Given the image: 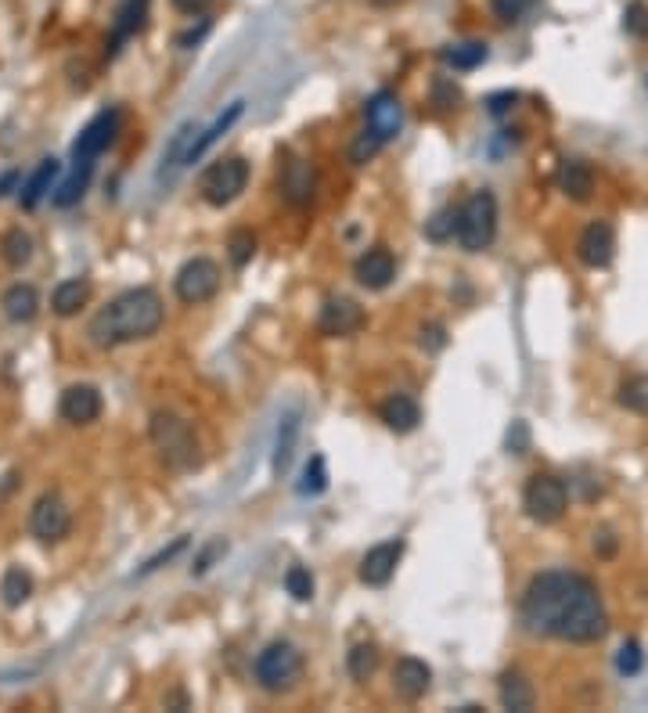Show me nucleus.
I'll use <instances>...</instances> for the list:
<instances>
[{
    "label": "nucleus",
    "mask_w": 648,
    "mask_h": 713,
    "mask_svg": "<svg viewBox=\"0 0 648 713\" xmlns=\"http://www.w3.org/2000/svg\"><path fill=\"white\" fill-rule=\"evenodd\" d=\"M519 613L533 634L573 641V645H591L609 631V616H605L598 587L580 573H566V569H548V573L533 577L522 595Z\"/></svg>",
    "instance_id": "obj_1"
},
{
    "label": "nucleus",
    "mask_w": 648,
    "mask_h": 713,
    "mask_svg": "<svg viewBox=\"0 0 648 713\" xmlns=\"http://www.w3.org/2000/svg\"><path fill=\"white\" fill-rule=\"evenodd\" d=\"M166 307L155 289H130L116 296L90 321V339L98 346H119V343H137L148 339L162 328Z\"/></svg>",
    "instance_id": "obj_2"
},
{
    "label": "nucleus",
    "mask_w": 648,
    "mask_h": 713,
    "mask_svg": "<svg viewBox=\"0 0 648 713\" xmlns=\"http://www.w3.org/2000/svg\"><path fill=\"white\" fill-rule=\"evenodd\" d=\"M148 436H152L155 451L170 469L191 472L202 465V447H198V436L188 418L173 415V411H155L152 422H148Z\"/></svg>",
    "instance_id": "obj_3"
},
{
    "label": "nucleus",
    "mask_w": 648,
    "mask_h": 713,
    "mask_svg": "<svg viewBox=\"0 0 648 713\" xmlns=\"http://www.w3.org/2000/svg\"><path fill=\"white\" fill-rule=\"evenodd\" d=\"M497 238V199L490 191H476L458 209V245L465 253H483Z\"/></svg>",
    "instance_id": "obj_4"
},
{
    "label": "nucleus",
    "mask_w": 648,
    "mask_h": 713,
    "mask_svg": "<svg viewBox=\"0 0 648 713\" xmlns=\"http://www.w3.org/2000/svg\"><path fill=\"white\" fill-rule=\"evenodd\" d=\"M256 681L267 692H288L303 677V652L288 641H270L267 649L256 656Z\"/></svg>",
    "instance_id": "obj_5"
},
{
    "label": "nucleus",
    "mask_w": 648,
    "mask_h": 713,
    "mask_svg": "<svg viewBox=\"0 0 648 713\" xmlns=\"http://www.w3.org/2000/svg\"><path fill=\"white\" fill-rule=\"evenodd\" d=\"M522 508H526V515L540 526L558 523L569 508L566 483H562L558 476H548V472H544V476L537 472V476L526 483V490H522Z\"/></svg>",
    "instance_id": "obj_6"
},
{
    "label": "nucleus",
    "mask_w": 648,
    "mask_h": 713,
    "mask_svg": "<svg viewBox=\"0 0 648 713\" xmlns=\"http://www.w3.org/2000/svg\"><path fill=\"white\" fill-rule=\"evenodd\" d=\"M173 289H177L180 303L188 307H198V303H209V299L220 292V267H216L209 256H195L177 271L173 278Z\"/></svg>",
    "instance_id": "obj_7"
},
{
    "label": "nucleus",
    "mask_w": 648,
    "mask_h": 713,
    "mask_svg": "<svg viewBox=\"0 0 648 713\" xmlns=\"http://www.w3.org/2000/svg\"><path fill=\"white\" fill-rule=\"evenodd\" d=\"M249 184V163L245 159H216L202 177V199L209 206H227L245 191Z\"/></svg>",
    "instance_id": "obj_8"
},
{
    "label": "nucleus",
    "mask_w": 648,
    "mask_h": 713,
    "mask_svg": "<svg viewBox=\"0 0 648 713\" xmlns=\"http://www.w3.org/2000/svg\"><path fill=\"white\" fill-rule=\"evenodd\" d=\"M29 530L40 544H58L69 537L72 530V512L58 494H44L33 505V515H29Z\"/></svg>",
    "instance_id": "obj_9"
},
{
    "label": "nucleus",
    "mask_w": 648,
    "mask_h": 713,
    "mask_svg": "<svg viewBox=\"0 0 648 713\" xmlns=\"http://www.w3.org/2000/svg\"><path fill=\"white\" fill-rule=\"evenodd\" d=\"M116 134H119V112L116 109L98 112V116L80 130V137L72 141V163H94L101 152L112 148Z\"/></svg>",
    "instance_id": "obj_10"
},
{
    "label": "nucleus",
    "mask_w": 648,
    "mask_h": 713,
    "mask_svg": "<svg viewBox=\"0 0 648 713\" xmlns=\"http://www.w3.org/2000/svg\"><path fill=\"white\" fill-rule=\"evenodd\" d=\"M404 559V541H382L360 559V580L368 587H386L393 580L396 566Z\"/></svg>",
    "instance_id": "obj_11"
},
{
    "label": "nucleus",
    "mask_w": 648,
    "mask_h": 713,
    "mask_svg": "<svg viewBox=\"0 0 648 713\" xmlns=\"http://www.w3.org/2000/svg\"><path fill=\"white\" fill-rule=\"evenodd\" d=\"M576 256L584 260V267H609L612 256H616V231L605 220H594V224L584 227V235L576 242Z\"/></svg>",
    "instance_id": "obj_12"
},
{
    "label": "nucleus",
    "mask_w": 648,
    "mask_h": 713,
    "mask_svg": "<svg viewBox=\"0 0 648 713\" xmlns=\"http://www.w3.org/2000/svg\"><path fill=\"white\" fill-rule=\"evenodd\" d=\"M58 411H62V418H65V422H72V425L98 422V415H101V393H98V386H87V382H76V386H69L62 393V404H58Z\"/></svg>",
    "instance_id": "obj_13"
},
{
    "label": "nucleus",
    "mask_w": 648,
    "mask_h": 713,
    "mask_svg": "<svg viewBox=\"0 0 648 713\" xmlns=\"http://www.w3.org/2000/svg\"><path fill=\"white\" fill-rule=\"evenodd\" d=\"M364 325V310H360L357 299H346V296H332L328 303L321 307V328L324 335H353L357 328Z\"/></svg>",
    "instance_id": "obj_14"
},
{
    "label": "nucleus",
    "mask_w": 648,
    "mask_h": 713,
    "mask_svg": "<svg viewBox=\"0 0 648 713\" xmlns=\"http://www.w3.org/2000/svg\"><path fill=\"white\" fill-rule=\"evenodd\" d=\"M404 127V109H400V101H396L393 91H378L375 98L368 101V130H375L382 141H393Z\"/></svg>",
    "instance_id": "obj_15"
},
{
    "label": "nucleus",
    "mask_w": 648,
    "mask_h": 713,
    "mask_svg": "<svg viewBox=\"0 0 648 713\" xmlns=\"http://www.w3.org/2000/svg\"><path fill=\"white\" fill-rule=\"evenodd\" d=\"M429 685H432V670L425 667L422 659H414V656L396 659L393 688H396V695H400V699H407V703H418V699L429 692Z\"/></svg>",
    "instance_id": "obj_16"
},
{
    "label": "nucleus",
    "mask_w": 648,
    "mask_h": 713,
    "mask_svg": "<svg viewBox=\"0 0 648 713\" xmlns=\"http://www.w3.org/2000/svg\"><path fill=\"white\" fill-rule=\"evenodd\" d=\"M353 274H357V281L364 285V289L378 292V289H386L389 281L396 278V260H393L389 249H368V253L357 260Z\"/></svg>",
    "instance_id": "obj_17"
},
{
    "label": "nucleus",
    "mask_w": 648,
    "mask_h": 713,
    "mask_svg": "<svg viewBox=\"0 0 648 713\" xmlns=\"http://www.w3.org/2000/svg\"><path fill=\"white\" fill-rule=\"evenodd\" d=\"M242 112H245V101H231V105H227V112H220V116H216L213 127L198 130V137L191 141V148H188V159H184V166H195L198 159H202V155H206L209 148H213L216 141H220V137H224L227 130L234 127V123H238V119H242Z\"/></svg>",
    "instance_id": "obj_18"
},
{
    "label": "nucleus",
    "mask_w": 648,
    "mask_h": 713,
    "mask_svg": "<svg viewBox=\"0 0 648 713\" xmlns=\"http://www.w3.org/2000/svg\"><path fill=\"white\" fill-rule=\"evenodd\" d=\"M144 26H148V0H123L116 11V33H112L108 55H116L119 47H123L130 37H137Z\"/></svg>",
    "instance_id": "obj_19"
},
{
    "label": "nucleus",
    "mask_w": 648,
    "mask_h": 713,
    "mask_svg": "<svg viewBox=\"0 0 648 713\" xmlns=\"http://www.w3.org/2000/svg\"><path fill=\"white\" fill-rule=\"evenodd\" d=\"M497 699H501L504 710H515V713H530L533 706H537V692H533V685L519 670H504L501 685H497Z\"/></svg>",
    "instance_id": "obj_20"
},
{
    "label": "nucleus",
    "mask_w": 648,
    "mask_h": 713,
    "mask_svg": "<svg viewBox=\"0 0 648 713\" xmlns=\"http://www.w3.org/2000/svg\"><path fill=\"white\" fill-rule=\"evenodd\" d=\"M281 191L292 206H306L314 199V166L303 163V159H288L285 173H281Z\"/></svg>",
    "instance_id": "obj_21"
},
{
    "label": "nucleus",
    "mask_w": 648,
    "mask_h": 713,
    "mask_svg": "<svg viewBox=\"0 0 648 713\" xmlns=\"http://www.w3.org/2000/svg\"><path fill=\"white\" fill-rule=\"evenodd\" d=\"M58 173H62V163L58 159H44V163L36 166L33 173H29V181L22 184V191H18V202H22V209H36L40 202L51 195L54 181H58Z\"/></svg>",
    "instance_id": "obj_22"
},
{
    "label": "nucleus",
    "mask_w": 648,
    "mask_h": 713,
    "mask_svg": "<svg viewBox=\"0 0 648 713\" xmlns=\"http://www.w3.org/2000/svg\"><path fill=\"white\" fill-rule=\"evenodd\" d=\"M558 191H566L573 202H587L594 191V170L584 163V159H566L558 166Z\"/></svg>",
    "instance_id": "obj_23"
},
{
    "label": "nucleus",
    "mask_w": 648,
    "mask_h": 713,
    "mask_svg": "<svg viewBox=\"0 0 648 713\" xmlns=\"http://www.w3.org/2000/svg\"><path fill=\"white\" fill-rule=\"evenodd\" d=\"M378 415L393 433H414L418 422H422V407L414 404L411 397H404V393H396V397H389L386 404L378 407Z\"/></svg>",
    "instance_id": "obj_24"
},
{
    "label": "nucleus",
    "mask_w": 648,
    "mask_h": 713,
    "mask_svg": "<svg viewBox=\"0 0 648 713\" xmlns=\"http://www.w3.org/2000/svg\"><path fill=\"white\" fill-rule=\"evenodd\" d=\"M0 307H4V317L8 321H15V325H29L36 317V310H40V296H36L33 285H11L8 292H4V299H0Z\"/></svg>",
    "instance_id": "obj_25"
},
{
    "label": "nucleus",
    "mask_w": 648,
    "mask_h": 713,
    "mask_svg": "<svg viewBox=\"0 0 648 713\" xmlns=\"http://www.w3.org/2000/svg\"><path fill=\"white\" fill-rule=\"evenodd\" d=\"M90 299V285L87 278H65L58 289L51 292V310L58 317H76Z\"/></svg>",
    "instance_id": "obj_26"
},
{
    "label": "nucleus",
    "mask_w": 648,
    "mask_h": 713,
    "mask_svg": "<svg viewBox=\"0 0 648 713\" xmlns=\"http://www.w3.org/2000/svg\"><path fill=\"white\" fill-rule=\"evenodd\" d=\"M90 173H94V163H72V173L65 177L58 188H54V195H51V202L58 209H72L76 202L83 199V191H87V184H90Z\"/></svg>",
    "instance_id": "obj_27"
},
{
    "label": "nucleus",
    "mask_w": 648,
    "mask_h": 713,
    "mask_svg": "<svg viewBox=\"0 0 648 713\" xmlns=\"http://www.w3.org/2000/svg\"><path fill=\"white\" fill-rule=\"evenodd\" d=\"M0 598H4L8 609L26 605L29 598H33V577H29V569H22V566L4 569V577H0Z\"/></svg>",
    "instance_id": "obj_28"
},
{
    "label": "nucleus",
    "mask_w": 648,
    "mask_h": 713,
    "mask_svg": "<svg viewBox=\"0 0 648 713\" xmlns=\"http://www.w3.org/2000/svg\"><path fill=\"white\" fill-rule=\"evenodd\" d=\"M191 134H198V123H184V127L173 134V141L166 145V152H162L159 177H170L177 166H184V159H188V148H191Z\"/></svg>",
    "instance_id": "obj_29"
},
{
    "label": "nucleus",
    "mask_w": 648,
    "mask_h": 713,
    "mask_svg": "<svg viewBox=\"0 0 648 713\" xmlns=\"http://www.w3.org/2000/svg\"><path fill=\"white\" fill-rule=\"evenodd\" d=\"M486 55H490V51H486V44H476V40H472V44H458V47H443V51H440L443 62H447L450 69H458V73L479 69V65L486 62Z\"/></svg>",
    "instance_id": "obj_30"
},
{
    "label": "nucleus",
    "mask_w": 648,
    "mask_h": 713,
    "mask_svg": "<svg viewBox=\"0 0 648 713\" xmlns=\"http://www.w3.org/2000/svg\"><path fill=\"white\" fill-rule=\"evenodd\" d=\"M296 436H299V418L288 415L278 429V443H274V476H285L288 472V461H292V447H296Z\"/></svg>",
    "instance_id": "obj_31"
},
{
    "label": "nucleus",
    "mask_w": 648,
    "mask_h": 713,
    "mask_svg": "<svg viewBox=\"0 0 648 713\" xmlns=\"http://www.w3.org/2000/svg\"><path fill=\"white\" fill-rule=\"evenodd\" d=\"M0 256H4L8 267H26L29 256H33V238L22 227H15V231H8V235L0 238Z\"/></svg>",
    "instance_id": "obj_32"
},
{
    "label": "nucleus",
    "mask_w": 648,
    "mask_h": 713,
    "mask_svg": "<svg viewBox=\"0 0 648 713\" xmlns=\"http://www.w3.org/2000/svg\"><path fill=\"white\" fill-rule=\"evenodd\" d=\"M620 404L627 411H638V415H648V375H630L620 386Z\"/></svg>",
    "instance_id": "obj_33"
},
{
    "label": "nucleus",
    "mask_w": 648,
    "mask_h": 713,
    "mask_svg": "<svg viewBox=\"0 0 648 713\" xmlns=\"http://www.w3.org/2000/svg\"><path fill=\"white\" fill-rule=\"evenodd\" d=\"M328 487V465H324V458L321 454H314V458L306 461V469H303V483H299V494H321V490Z\"/></svg>",
    "instance_id": "obj_34"
},
{
    "label": "nucleus",
    "mask_w": 648,
    "mask_h": 713,
    "mask_svg": "<svg viewBox=\"0 0 648 713\" xmlns=\"http://www.w3.org/2000/svg\"><path fill=\"white\" fill-rule=\"evenodd\" d=\"M641 667H645V652H641V641L638 638H627L620 645V652H616V670H620L623 677H634V674H641Z\"/></svg>",
    "instance_id": "obj_35"
},
{
    "label": "nucleus",
    "mask_w": 648,
    "mask_h": 713,
    "mask_svg": "<svg viewBox=\"0 0 648 713\" xmlns=\"http://www.w3.org/2000/svg\"><path fill=\"white\" fill-rule=\"evenodd\" d=\"M285 591L296 598V602H310V598H314V573L306 566H292L285 573Z\"/></svg>",
    "instance_id": "obj_36"
},
{
    "label": "nucleus",
    "mask_w": 648,
    "mask_h": 713,
    "mask_svg": "<svg viewBox=\"0 0 648 713\" xmlns=\"http://www.w3.org/2000/svg\"><path fill=\"white\" fill-rule=\"evenodd\" d=\"M425 238H429V242H450V238H458V213H454V209L436 213V217L425 224Z\"/></svg>",
    "instance_id": "obj_37"
},
{
    "label": "nucleus",
    "mask_w": 648,
    "mask_h": 713,
    "mask_svg": "<svg viewBox=\"0 0 648 713\" xmlns=\"http://www.w3.org/2000/svg\"><path fill=\"white\" fill-rule=\"evenodd\" d=\"M375 670H378V649H375V645H353V652H350V674L357 677V681H368Z\"/></svg>",
    "instance_id": "obj_38"
},
{
    "label": "nucleus",
    "mask_w": 648,
    "mask_h": 713,
    "mask_svg": "<svg viewBox=\"0 0 648 713\" xmlns=\"http://www.w3.org/2000/svg\"><path fill=\"white\" fill-rule=\"evenodd\" d=\"M386 148V141L375 134V130H364V134L353 141V148H350V163H357V166H364L368 159H375L378 152Z\"/></svg>",
    "instance_id": "obj_39"
},
{
    "label": "nucleus",
    "mask_w": 648,
    "mask_h": 713,
    "mask_svg": "<svg viewBox=\"0 0 648 713\" xmlns=\"http://www.w3.org/2000/svg\"><path fill=\"white\" fill-rule=\"evenodd\" d=\"M623 29H627L630 37L648 40V4H641V0L627 4V11H623Z\"/></svg>",
    "instance_id": "obj_40"
},
{
    "label": "nucleus",
    "mask_w": 648,
    "mask_h": 713,
    "mask_svg": "<svg viewBox=\"0 0 648 713\" xmlns=\"http://www.w3.org/2000/svg\"><path fill=\"white\" fill-rule=\"evenodd\" d=\"M252 256H256V238H252V231L238 227V231L231 235V263L234 267H245Z\"/></svg>",
    "instance_id": "obj_41"
},
{
    "label": "nucleus",
    "mask_w": 648,
    "mask_h": 713,
    "mask_svg": "<svg viewBox=\"0 0 648 713\" xmlns=\"http://www.w3.org/2000/svg\"><path fill=\"white\" fill-rule=\"evenodd\" d=\"M184 548H188V537H177V541H173L170 548H162L159 555H152V559L144 562V566L137 569V573H141V577H148V573H155V569H159V566H166V562L177 559V555H180V551H184Z\"/></svg>",
    "instance_id": "obj_42"
},
{
    "label": "nucleus",
    "mask_w": 648,
    "mask_h": 713,
    "mask_svg": "<svg viewBox=\"0 0 648 713\" xmlns=\"http://www.w3.org/2000/svg\"><path fill=\"white\" fill-rule=\"evenodd\" d=\"M490 8L501 22H519L530 8V0H490Z\"/></svg>",
    "instance_id": "obj_43"
},
{
    "label": "nucleus",
    "mask_w": 648,
    "mask_h": 713,
    "mask_svg": "<svg viewBox=\"0 0 648 713\" xmlns=\"http://www.w3.org/2000/svg\"><path fill=\"white\" fill-rule=\"evenodd\" d=\"M508 451L512 454L530 451V429H526V422H512V429H508Z\"/></svg>",
    "instance_id": "obj_44"
},
{
    "label": "nucleus",
    "mask_w": 648,
    "mask_h": 713,
    "mask_svg": "<svg viewBox=\"0 0 648 713\" xmlns=\"http://www.w3.org/2000/svg\"><path fill=\"white\" fill-rule=\"evenodd\" d=\"M224 551H227V544H224V541H213V544H209V548H202V555H198V559H195V566H191V573H195V577H202V573H206V569L213 566L216 555H224Z\"/></svg>",
    "instance_id": "obj_45"
},
{
    "label": "nucleus",
    "mask_w": 648,
    "mask_h": 713,
    "mask_svg": "<svg viewBox=\"0 0 648 713\" xmlns=\"http://www.w3.org/2000/svg\"><path fill=\"white\" fill-rule=\"evenodd\" d=\"M594 551H598L602 559H612V555H616V533L612 530L594 533Z\"/></svg>",
    "instance_id": "obj_46"
},
{
    "label": "nucleus",
    "mask_w": 648,
    "mask_h": 713,
    "mask_svg": "<svg viewBox=\"0 0 648 713\" xmlns=\"http://www.w3.org/2000/svg\"><path fill=\"white\" fill-rule=\"evenodd\" d=\"M173 8H177L180 15H206V11L213 8V0H173Z\"/></svg>",
    "instance_id": "obj_47"
},
{
    "label": "nucleus",
    "mask_w": 648,
    "mask_h": 713,
    "mask_svg": "<svg viewBox=\"0 0 648 713\" xmlns=\"http://www.w3.org/2000/svg\"><path fill=\"white\" fill-rule=\"evenodd\" d=\"M443 343H447V335H443L440 325L422 328V346H429V350H443Z\"/></svg>",
    "instance_id": "obj_48"
},
{
    "label": "nucleus",
    "mask_w": 648,
    "mask_h": 713,
    "mask_svg": "<svg viewBox=\"0 0 648 713\" xmlns=\"http://www.w3.org/2000/svg\"><path fill=\"white\" fill-rule=\"evenodd\" d=\"M18 177H22L18 170H8L4 177H0V199H4V195H11V188L18 184Z\"/></svg>",
    "instance_id": "obj_49"
}]
</instances>
